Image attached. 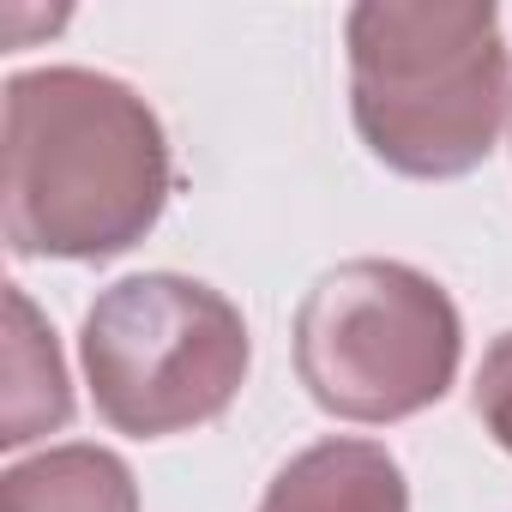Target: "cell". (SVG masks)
Instances as JSON below:
<instances>
[{
	"label": "cell",
	"instance_id": "3",
	"mask_svg": "<svg viewBox=\"0 0 512 512\" xmlns=\"http://www.w3.org/2000/svg\"><path fill=\"white\" fill-rule=\"evenodd\" d=\"M97 404L127 434H169L229 404L247 368V332L205 284L133 278L85 320Z\"/></svg>",
	"mask_w": 512,
	"mask_h": 512
},
{
	"label": "cell",
	"instance_id": "6",
	"mask_svg": "<svg viewBox=\"0 0 512 512\" xmlns=\"http://www.w3.org/2000/svg\"><path fill=\"white\" fill-rule=\"evenodd\" d=\"M7 512H133V476L109 452L67 446L7 476Z\"/></svg>",
	"mask_w": 512,
	"mask_h": 512
},
{
	"label": "cell",
	"instance_id": "7",
	"mask_svg": "<svg viewBox=\"0 0 512 512\" xmlns=\"http://www.w3.org/2000/svg\"><path fill=\"white\" fill-rule=\"evenodd\" d=\"M476 404L488 410L494 434L512 446V338L494 350V362H488V374H482V392H476Z\"/></svg>",
	"mask_w": 512,
	"mask_h": 512
},
{
	"label": "cell",
	"instance_id": "5",
	"mask_svg": "<svg viewBox=\"0 0 512 512\" xmlns=\"http://www.w3.org/2000/svg\"><path fill=\"white\" fill-rule=\"evenodd\" d=\"M266 512H404V482L380 446H320L278 476Z\"/></svg>",
	"mask_w": 512,
	"mask_h": 512
},
{
	"label": "cell",
	"instance_id": "4",
	"mask_svg": "<svg viewBox=\"0 0 512 512\" xmlns=\"http://www.w3.org/2000/svg\"><path fill=\"white\" fill-rule=\"evenodd\" d=\"M458 320L434 284L404 266H350L302 314V368L326 410L380 422L446 392Z\"/></svg>",
	"mask_w": 512,
	"mask_h": 512
},
{
	"label": "cell",
	"instance_id": "1",
	"mask_svg": "<svg viewBox=\"0 0 512 512\" xmlns=\"http://www.w3.org/2000/svg\"><path fill=\"white\" fill-rule=\"evenodd\" d=\"M163 205V133L115 79L7 85V235L19 253H121Z\"/></svg>",
	"mask_w": 512,
	"mask_h": 512
},
{
	"label": "cell",
	"instance_id": "2",
	"mask_svg": "<svg viewBox=\"0 0 512 512\" xmlns=\"http://www.w3.org/2000/svg\"><path fill=\"white\" fill-rule=\"evenodd\" d=\"M506 55L494 13H356V115L410 175H458L488 151Z\"/></svg>",
	"mask_w": 512,
	"mask_h": 512
}]
</instances>
